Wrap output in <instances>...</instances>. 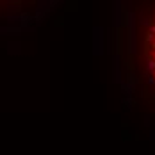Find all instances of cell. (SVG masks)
I'll list each match as a JSON object with an SVG mask.
<instances>
[{
    "instance_id": "1",
    "label": "cell",
    "mask_w": 155,
    "mask_h": 155,
    "mask_svg": "<svg viewBox=\"0 0 155 155\" xmlns=\"http://www.w3.org/2000/svg\"><path fill=\"white\" fill-rule=\"evenodd\" d=\"M146 68H148V71H153L155 70V59L150 57V55H148V59H146Z\"/></svg>"
},
{
    "instance_id": "2",
    "label": "cell",
    "mask_w": 155,
    "mask_h": 155,
    "mask_svg": "<svg viewBox=\"0 0 155 155\" xmlns=\"http://www.w3.org/2000/svg\"><path fill=\"white\" fill-rule=\"evenodd\" d=\"M153 39H155V34H153V32L148 31V32H146V43H152Z\"/></svg>"
},
{
    "instance_id": "3",
    "label": "cell",
    "mask_w": 155,
    "mask_h": 155,
    "mask_svg": "<svg viewBox=\"0 0 155 155\" xmlns=\"http://www.w3.org/2000/svg\"><path fill=\"white\" fill-rule=\"evenodd\" d=\"M148 84H152V86H155V78H153V77H150V78H148Z\"/></svg>"
},
{
    "instance_id": "4",
    "label": "cell",
    "mask_w": 155,
    "mask_h": 155,
    "mask_svg": "<svg viewBox=\"0 0 155 155\" xmlns=\"http://www.w3.org/2000/svg\"><path fill=\"white\" fill-rule=\"evenodd\" d=\"M148 31H150V32H153V34H155V25H150V29H148Z\"/></svg>"
},
{
    "instance_id": "5",
    "label": "cell",
    "mask_w": 155,
    "mask_h": 155,
    "mask_svg": "<svg viewBox=\"0 0 155 155\" xmlns=\"http://www.w3.org/2000/svg\"><path fill=\"white\" fill-rule=\"evenodd\" d=\"M152 47H153V50H155V39H153V41H152Z\"/></svg>"
},
{
    "instance_id": "6",
    "label": "cell",
    "mask_w": 155,
    "mask_h": 155,
    "mask_svg": "<svg viewBox=\"0 0 155 155\" xmlns=\"http://www.w3.org/2000/svg\"><path fill=\"white\" fill-rule=\"evenodd\" d=\"M153 59H155V57H153Z\"/></svg>"
}]
</instances>
